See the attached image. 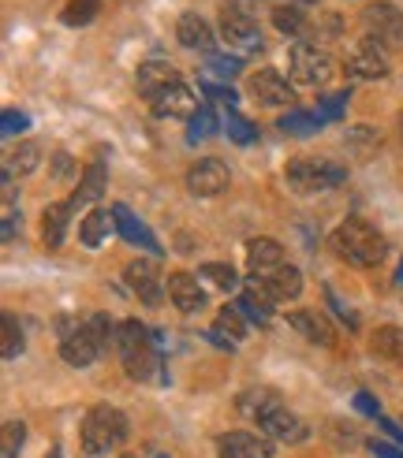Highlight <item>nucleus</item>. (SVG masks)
Segmentation results:
<instances>
[{"instance_id":"nucleus-1","label":"nucleus","mask_w":403,"mask_h":458,"mask_svg":"<svg viewBox=\"0 0 403 458\" xmlns=\"http://www.w3.org/2000/svg\"><path fill=\"white\" fill-rule=\"evenodd\" d=\"M329 246L336 250V258L355 265V268L381 265V261H385V250H389L385 235H381L373 224L358 220V216H351V220H344L340 227H336V232L329 235Z\"/></svg>"},{"instance_id":"nucleus-2","label":"nucleus","mask_w":403,"mask_h":458,"mask_svg":"<svg viewBox=\"0 0 403 458\" xmlns=\"http://www.w3.org/2000/svg\"><path fill=\"white\" fill-rule=\"evenodd\" d=\"M284 179L296 194H322V191L340 187L347 179V168L336 165V160H325V157H296L284 168Z\"/></svg>"},{"instance_id":"nucleus-3","label":"nucleus","mask_w":403,"mask_h":458,"mask_svg":"<svg viewBox=\"0 0 403 458\" xmlns=\"http://www.w3.org/2000/svg\"><path fill=\"white\" fill-rule=\"evenodd\" d=\"M116 351H120V358H124L127 377H134V380H150L153 369L161 365L153 339H150L146 325H139V320H124V325H120V332H116Z\"/></svg>"},{"instance_id":"nucleus-4","label":"nucleus","mask_w":403,"mask_h":458,"mask_svg":"<svg viewBox=\"0 0 403 458\" xmlns=\"http://www.w3.org/2000/svg\"><path fill=\"white\" fill-rule=\"evenodd\" d=\"M127 418L120 414L116 406H94L82 421V451L86 454H108L116 451L124 440H127Z\"/></svg>"},{"instance_id":"nucleus-5","label":"nucleus","mask_w":403,"mask_h":458,"mask_svg":"<svg viewBox=\"0 0 403 458\" xmlns=\"http://www.w3.org/2000/svg\"><path fill=\"white\" fill-rule=\"evenodd\" d=\"M220 38H224V45H228L232 53H239V56H246V53H262V27L258 22L246 15V12H239V8H224L220 12Z\"/></svg>"},{"instance_id":"nucleus-6","label":"nucleus","mask_w":403,"mask_h":458,"mask_svg":"<svg viewBox=\"0 0 403 458\" xmlns=\"http://www.w3.org/2000/svg\"><path fill=\"white\" fill-rule=\"evenodd\" d=\"M336 75V64L325 49L318 45H306L299 41L296 49H291V79L303 82V86H325L329 79Z\"/></svg>"},{"instance_id":"nucleus-7","label":"nucleus","mask_w":403,"mask_h":458,"mask_svg":"<svg viewBox=\"0 0 403 458\" xmlns=\"http://www.w3.org/2000/svg\"><path fill=\"white\" fill-rule=\"evenodd\" d=\"M60 332H64V339H60V358H64L67 365H75V369H86V365H94V361H98L101 343H98L94 332L86 328V320H82V325L60 320Z\"/></svg>"},{"instance_id":"nucleus-8","label":"nucleus","mask_w":403,"mask_h":458,"mask_svg":"<svg viewBox=\"0 0 403 458\" xmlns=\"http://www.w3.org/2000/svg\"><path fill=\"white\" fill-rule=\"evenodd\" d=\"M363 22H366V34L373 41H381L385 49H399L403 45V12L389 0H377L363 12Z\"/></svg>"},{"instance_id":"nucleus-9","label":"nucleus","mask_w":403,"mask_h":458,"mask_svg":"<svg viewBox=\"0 0 403 458\" xmlns=\"http://www.w3.org/2000/svg\"><path fill=\"white\" fill-rule=\"evenodd\" d=\"M258 428H262V437L269 440H280V444H303L310 437V428L303 418H296L284 403H277L273 410H265V414L258 418Z\"/></svg>"},{"instance_id":"nucleus-10","label":"nucleus","mask_w":403,"mask_h":458,"mask_svg":"<svg viewBox=\"0 0 403 458\" xmlns=\"http://www.w3.org/2000/svg\"><path fill=\"white\" fill-rule=\"evenodd\" d=\"M347 72L355 79H385L389 75V49L366 34L347 56Z\"/></svg>"},{"instance_id":"nucleus-11","label":"nucleus","mask_w":403,"mask_h":458,"mask_svg":"<svg viewBox=\"0 0 403 458\" xmlns=\"http://www.w3.org/2000/svg\"><path fill=\"white\" fill-rule=\"evenodd\" d=\"M124 280H127V287L139 294L146 306H157V302H161L165 280H161V272H157V261H150V258L131 261V265L124 268Z\"/></svg>"},{"instance_id":"nucleus-12","label":"nucleus","mask_w":403,"mask_h":458,"mask_svg":"<svg viewBox=\"0 0 403 458\" xmlns=\"http://www.w3.org/2000/svg\"><path fill=\"white\" fill-rule=\"evenodd\" d=\"M251 94H254L258 105H269V108H284V105L296 101L287 79L277 72V67H262V72L251 75Z\"/></svg>"},{"instance_id":"nucleus-13","label":"nucleus","mask_w":403,"mask_h":458,"mask_svg":"<svg viewBox=\"0 0 403 458\" xmlns=\"http://www.w3.org/2000/svg\"><path fill=\"white\" fill-rule=\"evenodd\" d=\"M224 187H228V168H224V160H217V157H202L187 172V191L198 198H213Z\"/></svg>"},{"instance_id":"nucleus-14","label":"nucleus","mask_w":403,"mask_h":458,"mask_svg":"<svg viewBox=\"0 0 403 458\" xmlns=\"http://www.w3.org/2000/svg\"><path fill=\"white\" fill-rule=\"evenodd\" d=\"M112 220H116V232L131 242V246H142V250H150V254L153 258H161L165 254V250H161V242H157V235L150 232V227L139 220V216H134L131 209H127V205H112Z\"/></svg>"},{"instance_id":"nucleus-15","label":"nucleus","mask_w":403,"mask_h":458,"mask_svg":"<svg viewBox=\"0 0 403 458\" xmlns=\"http://www.w3.org/2000/svg\"><path fill=\"white\" fill-rule=\"evenodd\" d=\"M134 82H139V94H142V98L157 101V98L165 94V89L179 86V72H176L168 60H146V64L139 67V75H134Z\"/></svg>"},{"instance_id":"nucleus-16","label":"nucleus","mask_w":403,"mask_h":458,"mask_svg":"<svg viewBox=\"0 0 403 458\" xmlns=\"http://www.w3.org/2000/svg\"><path fill=\"white\" fill-rule=\"evenodd\" d=\"M168 299L179 313H202L206 310V291H202L198 276H191V272H172L168 276Z\"/></svg>"},{"instance_id":"nucleus-17","label":"nucleus","mask_w":403,"mask_h":458,"mask_svg":"<svg viewBox=\"0 0 403 458\" xmlns=\"http://www.w3.org/2000/svg\"><path fill=\"white\" fill-rule=\"evenodd\" d=\"M217 451L220 458H273V444L258 432H228V437H220Z\"/></svg>"},{"instance_id":"nucleus-18","label":"nucleus","mask_w":403,"mask_h":458,"mask_svg":"<svg viewBox=\"0 0 403 458\" xmlns=\"http://www.w3.org/2000/svg\"><path fill=\"white\" fill-rule=\"evenodd\" d=\"M198 108H202V105L194 101L191 86H184V82H179V86L165 89V94L153 101V116H161V120H191Z\"/></svg>"},{"instance_id":"nucleus-19","label":"nucleus","mask_w":403,"mask_h":458,"mask_svg":"<svg viewBox=\"0 0 403 458\" xmlns=\"http://www.w3.org/2000/svg\"><path fill=\"white\" fill-rule=\"evenodd\" d=\"M176 41L184 45V49H198V53H213V30H210V22L202 19L198 12H184L176 22Z\"/></svg>"},{"instance_id":"nucleus-20","label":"nucleus","mask_w":403,"mask_h":458,"mask_svg":"<svg viewBox=\"0 0 403 458\" xmlns=\"http://www.w3.org/2000/svg\"><path fill=\"white\" fill-rule=\"evenodd\" d=\"M284 265V246L277 239H251L246 242V268L251 276H269Z\"/></svg>"},{"instance_id":"nucleus-21","label":"nucleus","mask_w":403,"mask_h":458,"mask_svg":"<svg viewBox=\"0 0 403 458\" xmlns=\"http://www.w3.org/2000/svg\"><path fill=\"white\" fill-rule=\"evenodd\" d=\"M287 328H296L310 343H322V347H332V343H336L332 325L325 320V313H318V310H296V313H287Z\"/></svg>"},{"instance_id":"nucleus-22","label":"nucleus","mask_w":403,"mask_h":458,"mask_svg":"<svg viewBox=\"0 0 403 458\" xmlns=\"http://www.w3.org/2000/svg\"><path fill=\"white\" fill-rule=\"evenodd\" d=\"M269 291V299L273 302H287V299H299L303 294V272L296 265H280L277 272H269V276H258Z\"/></svg>"},{"instance_id":"nucleus-23","label":"nucleus","mask_w":403,"mask_h":458,"mask_svg":"<svg viewBox=\"0 0 403 458\" xmlns=\"http://www.w3.org/2000/svg\"><path fill=\"white\" fill-rule=\"evenodd\" d=\"M105 182H108V172H105L101 160H94V165H90V168L82 172L79 191L72 194V209H82V205H94V201L105 194Z\"/></svg>"},{"instance_id":"nucleus-24","label":"nucleus","mask_w":403,"mask_h":458,"mask_svg":"<svg viewBox=\"0 0 403 458\" xmlns=\"http://www.w3.org/2000/svg\"><path fill=\"white\" fill-rule=\"evenodd\" d=\"M72 201H64V205H49V209L41 213V239H45V246L49 250H56L60 242H64V235H67V220H72Z\"/></svg>"},{"instance_id":"nucleus-25","label":"nucleus","mask_w":403,"mask_h":458,"mask_svg":"<svg viewBox=\"0 0 403 458\" xmlns=\"http://www.w3.org/2000/svg\"><path fill=\"white\" fill-rule=\"evenodd\" d=\"M239 310L251 317V320H258V325H269V320H273V299H269V291H265V284L258 276L251 280V287L243 291Z\"/></svg>"},{"instance_id":"nucleus-26","label":"nucleus","mask_w":403,"mask_h":458,"mask_svg":"<svg viewBox=\"0 0 403 458\" xmlns=\"http://www.w3.org/2000/svg\"><path fill=\"white\" fill-rule=\"evenodd\" d=\"M112 227H116V220H112V209H94L86 220H82V227H79V239H82V246H101L108 235H112Z\"/></svg>"},{"instance_id":"nucleus-27","label":"nucleus","mask_w":403,"mask_h":458,"mask_svg":"<svg viewBox=\"0 0 403 458\" xmlns=\"http://www.w3.org/2000/svg\"><path fill=\"white\" fill-rule=\"evenodd\" d=\"M277 403H280V395L273 392V387H251V392H243V395H239L236 406H239V414H246V418H254V421H258L265 410H273Z\"/></svg>"},{"instance_id":"nucleus-28","label":"nucleus","mask_w":403,"mask_h":458,"mask_svg":"<svg viewBox=\"0 0 403 458\" xmlns=\"http://www.w3.org/2000/svg\"><path fill=\"white\" fill-rule=\"evenodd\" d=\"M284 134H291V139H310L313 131L322 127V120L313 116V112H299V108H291L287 116H280V123H277Z\"/></svg>"},{"instance_id":"nucleus-29","label":"nucleus","mask_w":403,"mask_h":458,"mask_svg":"<svg viewBox=\"0 0 403 458\" xmlns=\"http://www.w3.org/2000/svg\"><path fill=\"white\" fill-rule=\"evenodd\" d=\"M373 354L381 358H389V361H403V328H377L373 332Z\"/></svg>"},{"instance_id":"nucleus-30","label":"nucleus","mask_w":403,"mask_h":458,"mask_svg":"<svg viewBox=\"0 0 403 458\" xmlns=\"http://www.w3.org/2000/svg\"><path fill=\"white\" fill-rule=\"evenodd\" d=\"M273 22H277V30L287 34V38H303L306 34V12L296 8V4H280L273 12Z\"/></svg>"},{"instance_id":"nucleus-31","label":"nucleus","mask_w":403,"mask_h":458,"mask_svg":"<svg viewBox=\"0 0 403 458\" xmlns=\"http://www.w3.org/2000/svg\"><path fill=\"white\" fill-rule=\"evenodd\" d=\"M101 12V0H67V8H64V22L67 27H86V22H94Z\"/></svg>"},{"instance_id":"nucleus-32","label":"nucleus","mask_w":403,"mask_h":458,"mask_svg":"<svg viewBox=\"0 0 403 458\" xmlns=\"http://www.w3.org/2000/svg\"><path fill=\"white\" fill-rule=\"evenodd\" d=\"M198 276L202 280H213L220 291H236L239 287V272L232 265H220V261H206V265L198 268Z\"/></svg>"},{"instance_id":"nucleus-33","label":"nucleus","mask_w":403,"mask_h":458,"mask_svg":"<svg viewBox=\"0 0 403 458\" xmlns=\"http://www.w3.org/2000/svg\"><path fill=\"white\" fill-rule=\"evenodd\" d=\"M0 325H4V347H0V354H4L8 361L12 358H19L22 354V328H19V320H15V313H0Z\"/></svg>"},{"instance_id":"nucleus-34","label":"nucleus","mask_w":403,"mask_h":458,"mask_svg":"<svg viewBox=\"0 0 403 458\" xmlns=\"http://www.w3.org/2000/svg\"><path fill=\"white\" fill-rule=\"evenodd\" d=\"M38 160H41V146L38 142H22L12 157H8V168L19 172V175H30L38 168Z\"/></svg>"},{"instance_id":"nucleus-35","label":"nucleus","mask_w":403,"mask_h":458,"mask_svg":"<svg viewBox=\"0 0 403 458\" xmlns=\"http://www.w3.org/2000/svg\"><path fill=\"white\" fill-rule=\"evenodd\" d=\"M22 440H27V425H22V421H8L4 432H0V458H19Z\"/></svg>"},{"instance_id":"nucleus-36","label":"nucleus","mask_w":403,"mask_h":458,"mask_svg":"<svg viewBox=\"0 0 403 458\" xmlns=\"http://www.w3.org/2000/svg\"><path fill=\"white\" fill-rule=\"evenodd\" d=\"M217 328L228 335V339H243L246 335V320H243V310L239 306H224L217 313Z\"/></svg>"},{"instance_id":"nucleus-37","label":"nucleus","mask_w":403,"mask_h":458,"mask_svg":"<svg viewBox=\"0 0 403 458\" xmlns=\"http://www.w3.org/2000/svg\"><path fill=\"white\" fill-rule=\"evenodd\" d=\"M217 134V116H213V108L210 105H202L194 116H191V142L198 139H213Z\"/></svg>"},{"instance_id":"nucleus-38","label":"nucleus","mask_w":403,"mask_h":458,"mask_svg":"<svg viewBox=\"0 0 403 458\" xmlns=\"http://www.w3.org/2000/svg\"><path fill=\"white\" fill-rule=\"evenodd\" d=\"M224 131H228V139H232V142H239V146H251V142L258 139L254 123H246L243 116H236L232 108H228V120H224Z\"/></svg>"},{"instance_id":"nucleus-39","label":"nucleus","mask_w":403,"mask_h":458,"mask_svg":"<svg viewBox=\"0 0 403 458\" xmlns=\"http://www.w3.org/2000/svg\"><path fill=\"white\" fill-rule=\"evenodd\" d=\"M347 101H351L347 89L322 98V101H318V120H322V123H325V120H340V116H344V108H347Z\"/></svg>"},{"instance_id":"nucleus-40","label":"nucleus","mask_w":403,"mask_h":458,"mask_svg":"<svg viewBox=\"0 0 403 458\" xmlns=\"http://www.w3.org/2000/svg\"><path fill=\"white\" fill-rule=\"evenodd\" d=\"M86 328L98 335L101 351H108V343H116V332H120V328H112V320H108L105 313H94V317H86Z\"/></svg>"},{"instance_id":"nucleus-41","label":"nucleus","mask_w":403,"mask_h":458,"mask_svg":"<svg viewBox=\"0 0 403 458\" xmlns=\"http://www.w3.org/2000/svg\"><path fill=\"white\" fill-rule=\"evenodd\" d=\"M347 146H351L355 153H370L373 146H381V134H377L373 127H351V131H347Z\"/></svg>"},{"instance_id":"nucleus-42","label":"nucleus","mask_w":403,"mask_h":458,"mask_svg":"<svg viewBox=\"0 0 403 458\" xmlns=\"http://www.w3.org/2000/svg\"><path fill=\"white\" fill-rule=\"evenodd\" d=\"M206 67H210L213 75H220V79H236L243 72V60L239 56H217V53H210L206 56Z\"/></svg>"},{"instance_id":"nucleus-43","label":"nucleus","mask_w":403,"mask_h":458,"mask_svg":"<svg viewBox=\"0 0 403 458\" xmlns=\"http://www.w3.org/2000/svg\"><path fill=\"white\" fill-rule=\"evenodd\" d=\"M30 127V116L27 112H15V108H4V116H0V134L4 139H15L19 131H27Z\"/></svg>"},{"instance_id":"nucleus-44","label":"nucleus","mask_w":403,"mask_h":458,"mask_svg":"<svg viewBox=\"0 0 403 458\" xmlns=\"http://www.w3.org/2000/svg\"><path fill=\"white\" fill-rule=\"evenodd\" d=\"M206 89V94L213 98V101H220V105H228V108H236L239 105V98H236V89H228V86H213V82H206L202 86Z\"/></svg>"},{"instance_id":"nucleus-45","label":"nucleus","mask_w":403,"mask_h":458,"mask_svg":"<svg viewBox=\"0 0 403 458\" xmlns=\"http://www.w3.org/2000/svg\"><path fill=\"white\" fill-rule=\"evenodd\" d=\"M355 406L363 410V414H370V418H381V406H377V399H373L370 392H358V395H355Z\"/></svg>"},{"instance_id":"nucleus-46","label":"nucleus","mask_w":403,"mask_h":458,"mask_svg":"<svg viewBox=\"0 0 403 458\" xmlns=\"http://www.w3.org/2000/svg\"><path fill=\"white\" fill-rule=\"evenodd\" d=\"M72 168H75V165H72V157H67V153H56V157H53V175H56V179H67V175H72Z\"/></svg>"},{"instance_id":"nucleus-47","label":"nucleus","mask_w":403,"mask_h":458,"mask_svg":"<svg viewBox=\"0 0 403 458\" xmlns=\"http://www.w3.org/2000/svg\"><path fill=\"white\" fill-rule=\"evenodd\" d=\"M325 299H329V306H332V310H336V313H340V317H344V320H347V325H351V328H355V313H351V310H347V306H344V302H340V299H336V291H332V287H329V291H325Z\"/></svg>"},{"instance_id":"nucleus-48","label":"nucleus","mask_w":403,"mask_h":458,"mask_svg":"<svg viewBox=\"0 0 403 458\" xmlns=\"http://www.w3.org/2000/svg\"><path fill=\"white\" fill-rule=\"evenodd\" d=\"M370 451H373L377 458H403V451H399V447H392V444H385V440H373V444H370Z\"/></svg>"},{"instance_id":"nucleus-49","label":"nucleus","mask_w":403,"mask_h":458,"mask_svg":"<svg viewBox=\"0 0 403 458\" xmlns=\"http://www.w3.org/2000/svg\"><path fill=\"white\" fill-rule=\"evenodd\" d=\"M15 220H19L15 213H8V216H4V227H0V235H4V242H12V239H15Z\"/></svg>"},{"instance_id":"nucleus-50","label":"nucleus","mask_w":403,"mask_h":458,"mask_svg":"<svg viewBox=\"0 0 403 458\" xmlns=\"http://www.w3.org/2000/svg\"><path fill=\"white\" fill-rule=\"evenodd\" d=\"M396 287H403V261H399V268H396V280H392Z\"/></svg>"},{"instance_id":"nucleus-51","label":"nucleus","mask_w":403,"mask_h":458,"mask_svg":"<svg viewBox=\"0 0 403 458\" xmlns=\"http://www.w3.org/2000/svg\"><path fill=\"white\" fill-rule=\"evenodd\" d=\"M45 458H60V447H53V451H49V454H45Z\"/></svg>"},{"instance_id":"nucleus-52","label":"nucleus","mask_w":403,"mask_h":458,"mask_svg":"<svg viewBox=\"0 0 403 458\" xmlns=\"http://www.w3.org/2000/svg\"><path fill=\"white\" fill-rule=\"evenodd\" d=\"M303 4H318V0H303Z\"/></svg>"},{"instance_id":"nucleus-53","label":"nucleus","mask_w":403,"mask_h":458,"mask_svg":"<svg viewBox=\"0 0 403 458\" xmlns=\"http://www.w3.org/2000/svg\"><path fill=\"white\" fill-rule=\"evenodd\" d=\"M153 458H168V454H153Z\"/></svg>"},{"instance_id":"nucleus-54","label":"nucleus","mask_w":403,"mask_h":458,"mask_svg":"<svg viewBox=\"0 0 403 458\" xmlns=\"http://www.w3.org/2000/svg\"><path fill=\"white\" fill-rule=\"evenodd\" d=\"M120 458H134V454H120Z\"/></svg>"}]
</instances>
